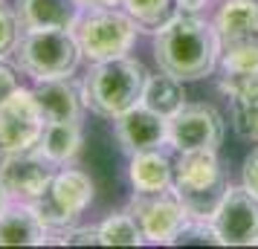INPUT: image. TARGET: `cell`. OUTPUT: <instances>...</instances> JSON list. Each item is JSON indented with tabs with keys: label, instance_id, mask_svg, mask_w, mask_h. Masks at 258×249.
I'll return each mask as SVG.
<instances>
[{
	"label": "cell",
	"instance_id": "28",
	"mask_svg": "<svg viewBox=\"0 0 258 249\" xmlns=\"http://www.w3.org/2000/svg\"><path fill=\"white\" fill-rule=\"evenodd\" d=\"M177 12H200L206 6V0H174Z\"/></svg>",
	"mask_w": 258,
	"mask_h": 249
},
{
	"label": "cell",
	"instance_id": "5",
	"mask_svg": "<svg viewBox=\"0 0 258 249\" xmlns=\"http://www.w3.org/2000/svg\"><path fill=\"white\" fill-rule=\"evenodd\" d=\"M137 29H140V24L128 12H119L113 6H107V9H84L79 24L73 26L76 41L82 47V55L90 58L93 64L96 61L128 55V49L137 41Z\"/></svg>",
	"mask_w": 258,
	"mask_h": 249
},
{
	"label": "cell",
	"instance_id": "6",
	"mask_svg": "<svg viewBox=\"0 0 258 249\" xmlns=\"http://www.w3.org/2000/svg\"><path fill=\"white\" fill-rule=\"evenodd\" d=\"M93 203V180L79 168H61L52 174L47 191L32 200L38 217L49 226V232L67 229Z\"/></svg>",
	"mask_w": 258,
	"mask_h": 249
},
{
	"label": "cell",
	"instance_id": "30",
	"mask_svg": "<svg viewBox=\"0 0 258 249\" xmlns=\"http://www.w3.org/2000/svg\"><path fill=\"white\" fill-rule=\"evenodd\" d=\"M9 200H12V197H9V191H6L3 180H0V214H3V209H6V206H9Z\"/></svg>",
	"mask_w": 258,
	"mask_h": 249
},
{
	"label": "cell",
	"instance_id": "29",
	"mask_svg": "<svg viewBox=\"0 0 258 249\" xmlns=\"http://www.w3.org/2000/svg\"><path fill=\"white\" fill-rule=\"evenodd\" d=\"M82 9H107V6H119L122 0H76Z\"/></svg>",
	"mask_w": 258,
	"mask_h": 249
},
{
	"label": "cell",
	"instance_id": "20",
	"mask_svg": "<svg viewBox=\"0 0 258 249\" xmlns=\"http://www.w3.org/2000/svg\"><path fill=\"white\" fill-rule=\"evenodd\" d=\"M148 110L160 113V116L171 119L177 110L186 107V90H183V81L171 75V72H157V75H148L145 78V90H142V102Z\"/></svg>",
	"mask_w": 258,
	"mask_h": 249
},
{
	"label": "cell",
	"instance_id": "11",
	"mask_svg": "<svg viewBox=\"0 0 258 249\" xmlns=\"http://www.w3.org/2000/svg\"><path fill=\"white\" fill-rule=\"evenodd\" d=\"M168 142L177 151H218L223 119L209 105H186L168 119Z\"/></svg>",
	"mask_w": 258,
	"mask_h": 249
},
{
	"label": "cell",
	"instance_id": "15",
	"mask_svg": "<svg viewBox=\"0 0 258 249\" xmlns=\"http://www.w3.org/2000/svg\"><path fill=\"white\" fill-rule=\"evenodd\" d=\"M49 240V226L38 217L32 203L18 200L0 214V246H44Z\"/></svg>",
	"mask_w": 258,
	"mask_h": 249
},
{
	"label": "cell",
	"instance_id": "22",
	"mask_svg": "<svg viewBox=\"0 0 258 249\" xmlns=\"http://www.w3.org/2000/svg\"><path fill=\"white\" fill-rule=\"evenodd\" d=\"M171 3L174 0H122V6H125V12L137 21L140 26H154V29H160V26L171 18Z\"/></svg>",
	"mask_w": 258,
	"mask_h": 249
},
{
	"label": "cell",
	"instance_id": "18",
	"mask_svg": "<svg viewBox=\"0 0 258 249\" xmlns=\"http://www.w3.org/2000/svg\"><path fill=\"white\" fill-rule=\"evenodd\" d=\"M171 168H174V162L160 148L131 154V186H134V191H163L171 186Z\"/></svg>",
	"mask_w": 258,
	"mask_h": 249
},
{
	"label": "cell",
	"instance_id": "23",
	"mask_svg": "<svg viewBox=\"0 0 258 249\" xmlns=\"http://www.w3.org/2000/svg\"><path fill=\"white\" fill-rule=\"evenodd\" d=\"M221 67L229 75H258V44H241V47L223 49Z\"/></svg>",
	"mask_w": 258,
	"mask_h": 249
},
{
	"label": "cell",
	"instance_id": "17",
	"mask_svg": "<svg viewBox=\"0 0 258 249\" xmlns=\"http://www.w3.org/2000/svg\"><path fill=\"white\" fill-rule=\"evenodd\" d=\"M15 12L24 29H73L84 9L76 0H18Z\"/></svg>",
	"mask_w": 258,
	"mask_h": 249
},
{
	"label": "cell",
	"instance_id": "14",
	"mask_svg": "<svg viewBox=\"0 0 258 249\" xmlns=\"http://www.w3.org/2000/svg\"><path fill=\"white\" fill-rule=\"evenodd\" d=\"M215 32L223 49L258 44V3L255 0H226L215 18Z\"/></svg>",
	"mask_w": 258,
	"mask_h": 249
},
{
	"label": "cell",
	"instance_id": "21",
	"mask_svg": "<svg viewBox=\"0 0 258 249\" xmlns=\"http://www.w3.org/2000/svg\"><path fill=\"white\" fill-rule=\"evenodd\" d=\"M99 235H102L105 246H140V243H145V235L131 212H116L105 217L99 226Z\"/></svg>",
	"mask_w": 258,
	"mask_h": 249
},
{
	"label": "cell",
	"instance_id": "16",
	"mask_svg": "<svg viewBox=\"0 0 258 249\" xmlns=\"http://www.w3.org/2000/svg\"><path fill=\"white\" fill-rule=\"evenodd\" d=\"M32 93L44 113V122H79L84 110V96L70 78H44L35 81Z\"/></svg>",
	"mask_w": 258,
	"mask_h": 249
},
{
	"label": "cell",
	"instance_id": "13",
	"mask_svg": "<svg viewBox=\"0 0 258 249\" xmlns=\"http://www.w3.org/2000/svg\"><path fill=\"white\" fill-rule=\"evenodd\" d=\"M221 90L232 102V128L246 142H258V75H223Z\"/></svg>",
	"mask_w": 258,
	"mask_h": 249
},
{
	"label": "cell",
	"instance_id": "4",
	"mask_svg": "<svg viewBox=\"0 0 258 249\" xmlns=\"http://www.w3.org/2000/svg\"><path fill=\"white\" fill-rule=\"evenodd\" d=\"M82 58L73 29H24L15 47V67L32 81L70 78Z\"/></svg>",
	"mask_w": 258,
	"mask_h": 249
},
{
	"label": "cell",
	"instance_id": "24",
	"mask_svg": "<svg viewBox=\"0 0 258 249\" xmlns=\"http://www.w3.org/2000/svg\"><path fill=\"white\" fill-rule=\"evenodd\" d=\"M174 243H221V237L215 232L212 220H200V217H186V223L180 226Z\"/></svg>",
	"mask_w": 258,
	"mask_h": 249
},
{
	"label": "cell",
	"instance_id": "26",
	"mask_svg": "<svg viewBox=\"0 0 258 249\" xmlns=\"http://www.w3.org/2000/svg\"><path fill=\"white\" fill-rule=\"evenodd\" d=\"M21 87V78H18V67L6 61V55H0V102L9 93H15Z\"/></svg>",
	"mask_w": 258,
	"mask_h": 249
},
{
	"label": "cell",
	"instance_id": "12",
	"mask_svg": "<svg viewBox=\"0 0 258 249\" xmlns=\"http://www.w3.org/2000/svg\"><path fill=\"white\" fill-rule=\"evenodd\" d=\"M113 122H116V139L128 154L151 151V148L168 142V119L148 110L145 105L131 107Z\"/></svg>",
	"mask_w": 258,
	"mask_h": 249
},
{
	"label": "cell",
	"instance_id": "25",
	"mask_svg": "<svg viewBox=\"0 0 258 249\" xmlns=\"http://www.w3.org/2000/svg\"><path fill=\"white\" fill-rule=\"evenodd\" d=\"M18 38H21V21H18V12H12V9L0 0V55L15 52Z\"/></svg>",
	"mask_w": 258,
	"mask_h": 249
},
{
	"label": "cell",
	"instance_id": "27",
	"mask_svg": "<svg viewBox=\"0 0 258 249\" xmlns=\"http://www.w3.org/2000/svg\"><path fill=\"white\" fill-rule=\"evenodd\" d=\"M244 186L252 194H258V148L244 159Z\"/></svg>",
	"mask_w": 258,
	"mask_h": 249
},
{
	"label": "cell",
	"instance_id": "7",
	"mask_svg": "<svg viewBox=\"0 0 258 249\" xmlns=\"http://www.w3.org/2000/svg\"><path fill=\"white\" fill-rule=\"evenodd\" d=\"M44 128H47L44 113L29 87H18L0 102V154L35 148Z\"/></svg>",
	"mask_w": 258,
	"mask_h": 249
},
{
	"label": "cell",
	"instance_id": "3",
	"mask_svg": "<svg viewBox=\"0 0 258 249\" xmlns=\"http://www.w3.org/2000/svg\"><path fill=\"white\" fill-rule=\"evenodd\" d=\"M171 189L188 217L212 220L229 183L215 151H180V159L171 168Z\"/></svg>",
	"mask_w": 258,
	"mask_h": 249
},
{
	"label": "cell",
	"instance_id": "9",
	"mask_svg": "<svg viewBox=\"0 0 258 249\" xmlns=\"http://www.w3.org/2000/svg\"><path fill=\"white\" fill-rule=\"evenodd\" d=\"M212 226L221 246H255L258 243V194L246 186H229L221 206L212 214Z\"/></svg>",
	"mask_w": 258,
	"mask_h": 249
},
{
	"label": "cell",
	"instance_id": "2",
	"mask_svg": "<svg viewBox=\"0 0 258 249\" xmlns=\"http://www.w3.org/2000/svg\"><path fill=\"white\" fill-rule=\"evenodd\" d=\"M148 72L137 58L119 55V58L96 61L82 81L84 107H90L96 116L116 119L125 110L142 102Z\"/></svg>",
	"mask_w": 258,
	"mask_h": 249
},
{
	"label": "cell",
	"instance_id": "19",
	"mask_svg": "<svg viewBox=\"0 0 258 249\" xmlns=\"http://www.w3.org/2000/svg\"><path fill=\"white\" fill-rule=\"evenodd\" d=\"M35 148L52 165H67L82 151V125L79 122H47L41 142Z\"/></svg>",
	"mask_w": 258,
	"mask_h": 249
},
{
	"label": "cell",
	"instance_id": "1",
	"mask_svg": "<svg viewBox=\"0 0 258 249\" xmlns=\"http://www.w3.org/2000/svg\"><path fill=\"white\" fill-rule=\"evenodd\" d=\"M218 55L221 41L215 26L200 21L195 12H174L154 38V58L160 70L177 75L180 81H200L212 75Z\"/></svg>",
	"mask_w": 258,
	"mask_h": 249
},
{
	"label": "cell",
	"instance_id": "10",
	"mask_svg": "<svg viewBox=\"0 0 258 249\" xmlns=\"http://www.w3.org/2000/svg\"><path fill=\"white\" fill-rule=\"evenodd\" d=\"M52 162L41 154L38 148H26V151H3L0 154V180L9 191L12 200L32 203L47 191L49 180H52Z\"/></svg>",
	"mask_w": 258,
	"mask_h": 249
},
{
	"label": "cell",
	"instance_id": "8",
	"mask_svg": "<svg viewBox=\"0 0 258 249\" xmlns=\"http://www.w3.org/2000/svg\"><path fill=\"white\" fill-rule=\"evenodd\" d=\"M131 214L137 217L148 243H174L180 226L188 217L171 186L163 191H134Z\"/></svg>",
	"mask_w": 258,
	"mask_h": 249
}]
</instances>
